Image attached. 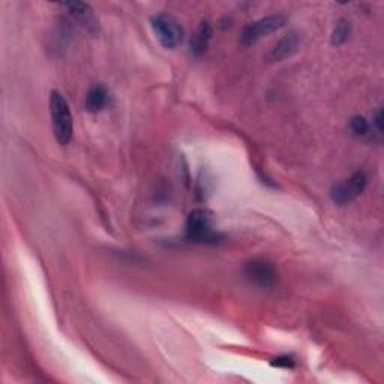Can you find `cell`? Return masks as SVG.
<instances>
[{
	"label": "cell",
	"mask_w": 384,
	"mask_h": 384,
	"mask_svg": "<svg viewBox=\"0 0 384 384\" xmlns=\"http://www.w3.org/2000/svg\"><path fill=\"white\" fill-rule=\"evenodd\" d=\"M371 128H373V131H375V134L381 135L383 132V110L378 108L375 116L373 118V123H371Z\"/></svg>",
	"instance_id": "5bb4252c"
},
{
	"label": "cell",
	"mask_w": 384,
	"mask_h": 384,
	"mask_svg": "<svg viewBox=\"0 0 384 384\" xmlns=\"http://www.w3.org/2000/svg\"><path fill=\"white\" fill-rule=\"evenodd\" d=\"M300 45V36L296 32H291L286 35L271 51H269L266 60L267 62H283L287 57L293 56L299 50Z\"/></svg>",
	"instance_id": "ba28073f"
},
{
	"label": "cell",
	"mask_w": 384,
	"mask_h": 384,
	"mask_svg": "<svg viewBox=\"0 0 384 384\" xmlns=\"http://www.w3.org/2000/svg\"><path fill=\"white\" fill-rule=\"evenodd\" d=\"M63 8H67L69 16L79 23L83 29L91 33L98 32V20L94 14V9L89 6L87 4L81 2H69V4H63Z\"/></svg>",
	"instance_id": "52a82bcc"
},
{
	"label": "cell",
	"mask_w": 384,
	"mask_h": 384,
	"mask_svg": "<svg viewBox=\"0 0 384 384\" xmlns=\"http://www.w3.org/2000/svg\"><path fill=\"white\" fill-rule=\"evenodd\" d=\"M210 40H212V26L209 21H201L194 36L191 38V53L197 57L204 55V51L209 47Z\"/></svg>",
	"instance_id": "9c48e42d"
},
{
	"label": "cell",
	"mask_w": 384,
	"mask_h": 384,
	"mask_svg": "<svg viewBox=\"0 0 384 384\" xmlns=\"http://www.w3.org/2000/svg\"><path fill=\"white\" fill-rule=\"evenodd\" d=\"M272 366H276V368H293L294 366V359L290 356H281V357H276V359L272 361Z\"/></svg>",
	"instance_id": "4fadbf2b"
},
{
	"label": "cell",
	"mask_w": 384,
	"mask_h": 384,
	"mask_svg": "<svg viewBox=\"0 0 384 384\" xmlns=\"http://www.w3.org/2000/svg\"><path fill=\"white\" fill-rule=\"evenodd\" d=\"M50 114L51 125H53V134L57 143L62 146L69 145L74 135L72 113L65 96L56 91L50 95Z\"/></svg>",
	"instance_id": "6da1fadb"
},
{
	"label": "cell",
	"mask_w": 384,
	"mask_h": 384,
	"mask_svg": "<svg viewBox=\"0 0 384 384\" xmlns=\"http://www.w3.org/2000/svg\"><path fill=\"white\" fill-rule=\"evenodd\" d=\"M349 128L353 135L365 138V137H373V128H371V123L363 118V116H354L351 118Z\"/></svg>",
	"instance_id": "8fae6325"
},
{
	"label": "cell",
	"mask_w": 384,
	"mask_h": 384,
	"mask_svg": "<svg viewBox=\"0 0 384 384\" xmlns=\"http://www.w3.org/2000/svg\"><path fill=\"white\" fill-rule=\"evenodd\" d=\"M108 91L104 86H95L86 95V110L91 113H98L101 110H104L108 104Z\"/></svg>",
	"instance_id": "30bf717a"
},
{
	"label": "cell",
	"mask_w": 384,
	"mask_h": 384,
	"mask_svg": "<svg viewBox=\"0 0 384 384\" xmlns=\"http://www.w3.org/2000/svg\"><path fill=\"white\" fill-rule=\"evenodd\" d=\"M368 183V177L363 171H356L345 181L335 183L330 189V198L339 206L353 203L365 191Z\"/></svg>",
	"instance_id": "277c9868"
},
{
	"label": "cell",
	"mask_w": 384,
	"mask_h": 384,
	"mask_svg": "<svg viewBox=\"0 0 384 384\" xmlns=\"http://www.w3.org/2000/svg\"><path fill=\"white\" fill-rule=\"evenodd\" d=\"M286 23H287V18L284 16H271L255 23H251L245 29H243L240 41L243 45H252L255 43H259L261 38L279 30L281 28H284Z\"/></svg>",
	"instance_id": "5b68a950"
},
{
	"label": "cell",
	"mask_w": 384,
	"mask_h": 384,
	"mask_svg": "<svg viewBox=\"0 0 384 384\" xmlns=\"http://www.w3.org/2000/svg\"><path fill=\"white\" fill-rule=\"evenodd\" d=\"M247 278L261 288L273 287L276 283V271L271 263L264 260H252L245 266Z\"/></svg>",
	"instance_id": "8992f818"
},
{
	"label": "cell",
	"mask_w": 384,
	"mask_h": 384,
	"mask_svg": "<svg viewBox=\"0 0 384 384\" xmlns=\"http://www.w3.org/2000/svg\"><path fill=\"white\" fill-rule=\"evenodd\" d=\"M152 29L162 47L174 50L183 41V30L176 18L167 14L152 17Z\"/></svg>",
	"instance_id": "7a4b0ae2"
},
{
	"label": "cell",
	"mask_w": 384,
	"mask_h": 384,
	"mask_svg": "<svg viewBox=\"0 0 384 384\" xmlns=\"http://www.w3.org/2000/svg\"><path fill=\"white\" fill-rule=\"evenodd\" d=\"M350 32H351L350 23L347 20H339L337 23V26H335L334 33H332V44H334L335 47H339L342 44H345L349 40Z\"/></svg>",
	"instance_id": "7c38bea8"
},
{
	"label": "cell",
	"mask_w": 384,
	"mask_h": 384,
	"mask_svg": "<svg viewBox=\"0 0 384 384\" xmlns=\"http://www.w3.org/2000/svg\"><path fill=\"white\" fill-rule=\"evenodd\" d=\"M186 236L200 243H209L216 242L218 233L213 227L212 216L208 210L197 209L191 212L186 221Z\"/></svg>",
	"instance_id": "3957f363"
}]
</instances>
